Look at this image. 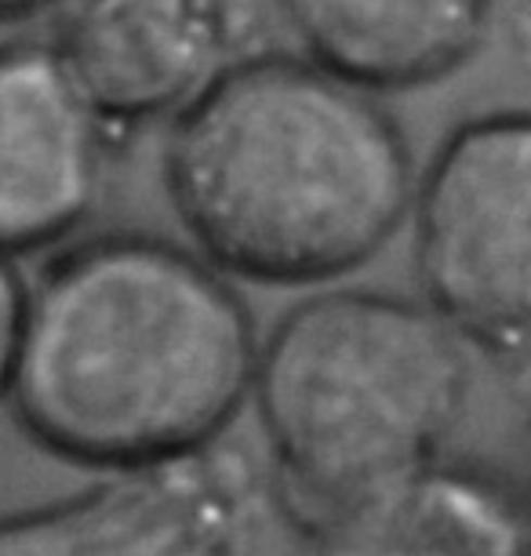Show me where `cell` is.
Here are the masks:
<instances>
[{"instance_id":"cell-13","label":"cell","mask_w":531,"mask_h":556,"mask_svg":"<svg viewBox=\"0 0 531 556\" xmlns=\"http://www.w3.org/2000/svg\"><path fill=\"white\" fill-rule=\"evenodd\" d=\"M528 462H531V422H528Z\"/></svg>"},{"instance_id":"cell-2","label":"cell","mask_w":531,"mask_h":556,"mask_svg":"<svg viewBox=\"0 0 531 556\" xmlns=\"http://www.w3.org/2000/svg\"><path fill=\"white\" fill-rule=\"evenodd\" d=\"M415 167L375 91L309 55H237L172 121L164 190L207 262L252 285L357 273L412 215Z\"/></svg>"},{"instance_id":"cell-6","label":"cell","mask_w":531,"mask_h":556,"mask_svg":"<svg viewBox=\"0 0 531 556\" xmlns=\"http://www.w3.org/2000/svg\"><path fill=\"white\" fill-rule=\"evenodd\" d=\"M113 131L59 51L0 45V251L66 248L102 201Z\"/></svg>"},{"instance_id":"cell-7","label":"cell","mask_w":531,"mask_h":556,"mask_svg":"<svg viewBox=\"0 0 531 556\" xmlns=\"http://www.w3.org/2000/svg\"><path fill=\"white\" fill-rule=\"evenodd\" d=\"M51 48L113 131L175 121L237 59L226 0H62Z\"/></svg>"},{"instance_id":"cell-10","label":"cell","mask_w":531,"mask_h":556,"mask_svg":"<svg viewBox=\"0 0 531 556\" xmlns=\"http://www.w3.org/2000/svg\"><path fill=\"white\" fill-rule=\"evenodd\" d=\"M26 295H29V280L18 269V258L0 251V404H4L8 382H12L18 334H23V317H26Z\"/></svg>"},{"instance_id":"cell-9","label":"cell","mask_w":531,"mask_h":556,"mask_svg":"<svg viewBox=\"0 0 531 556\" xmlns=\"http://www.w3.org/2000/svg\"><path fill=\"white\" fill-rule=\"evenodd\" d=\"M302 55L387 96L447 80L498 26V0H277Z\"/></svg>"},{"instance_id":"cell-3","label":"cell","mask_w":531,"mask_h":556,"mask_svg":"<svg viewBox=\"0 0 531 556\" xmlns=\"http://www.w3.org/2000/svg\"><path fill=\"white\" fill-rule=\"evenodd\" d=\"M473 396V345L426 299L331 288L258 342L252 401L277 506L306 534L444 458Z\"/></svg>"},{"instance_id":"cell-11","label":"cell","mask_w":531,"mask_h":556,"mask_svg":"<svg viewBox=\"0 0 531 556\" xmlns=\"http://www.w3.org/2000/svg\"><path fill=\"white\" fill-rule=\"evenodd\" d=\"M498 23H506L517 55L531 66V0H498Z\"/></svg>"},{"instance_id":"cell-8","label":"cell","mask_w":531,"mask_h":556,"mask_svg":"<svg viewBox=\"0 0 531 556\" xmlns=\"http://www.w3.org/2000/svg\"><path fill=\"white\" fill-rule=\"evenodd\" d=\"M309 539L314 556H528L531 491L444 455L331 513Z\"/></svg>"},{"instance_id":"cell-12","label":"cell","mask_w":531,"mask_h":556,"mask_svg":"<svg viewBox=\"0 0 531 556\" xmlns=\"http://www.w3.org/2000/svg\"><path fill=\"white\" fill-rule=\"evenodd\" d=\"M62 0H0V23H23V18L59 12Z\"/></svg>"},{"instance_id":"cell-1","label":"cell","mask_w":531,"mask_h":556,"mask_svg":"<svg viewBox=\"0 0 531 556\" xmlns=\"http://www.w3.org/2000/svg\"><path fill=\"white\" fill-rule=\"evenodd\" d=\"M255 361L233 277L197 248L121 229L37 273L4 404L29 444L106 473L223 440Z\"/></svg>"},{"instance_id":"cell-4","label":"cell","mask_w":531,"mask_h":556,"mask_svg":"<svg viewBox=\"0 0 531 556\" xmlns=\"http://www.w3.org/2000/svg\"><path fill=\"white\" fill-rule=\"evenodd\" d=\"M408 223L422 299L473 350L531 364V110L455 124Z\"/></svg>"},{"instance_id":"cell-14","label":"cell","mask_w":531,"mask_h":556,"mask_svg":"<svg viewBox=\"0 0 531 556\" xmlns=\"http://www.w3.org/2000/svg\"><path fill=\"white\" fill-rule=\"evenodd\" d=\"M528 556H531V549H528Z\"/></svg>"},{"instance_id":"cell-5","label":"cell","mask_w":531,"mask_h":556,"mask_svg":"<svg viewBox=\"0 0 531 556\" xmlns=\"http://www.w3.org/2000/svg\"><path fill=\"white\" fill-rule=\"evenodd\" d=\"M274 506V473L223 437L4 513L0 556H244Z\"/></svg>"}]
</instances>
